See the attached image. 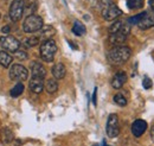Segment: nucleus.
I'll return each instance as SVG.
<instances>
[{
	"label": "nucleus",
	"mask_w": 154,
	"mask_h": 146,
	"mask_svg": "<svg viewBox=\"0 0 154 146\" xmlns=\"http://www.w3.org/2000/svg\"><path fill=\"white\" fill-rule=\"evenodd\" d=\"M131 49L128 46H125V45H119L113 48L109 52H108V58L112 63L114 64H122L125 62H127L131 57Z\"/></svg>",
	"instance_id": "1"
},
{
	"label": "nucleus",
	"mask_w": 154,
	"mask_h": 146,
	"mask_svg": "<svg viewBox=\"0 0 154 146\" xmlns=\"http://www.w3.org/2000/svg\"><path fill=\"white\" fill-rule=\"evenodd\" d=\"M56 52H57V45H56L55 40L46 39V40H44L42 43V45H40V56L45 62H48V63L52 62L54 58H55Z\"/></svg>",
	"instance_id": "2"
},
{
	"label": "nucleus",
	"mask_w": 154,
	"mask_h": 146,
	"mask_svg": "<svg viewBox=\"0 0 154 146\" xmlns=\"http://www.w3.org/2000/svg\"><path fill=\"white\" fill-rule=\"evenodd\" d=\"M42 27H43V19H42V17L36 16V14L27 16V18L25 19V21L23 24V29L26 33L37 32Z\"/></svg>",
	"instance_id": "3"
},
{
	"label": "nucleus",
	"mask_w": 154,
	"mask_h": 146,
	"mask_svg": "<svg viewBox=\"0 0 154 146\" xmlns=\"http://www.w3.org/2000/svg\"><path fill=\"white\" fill-rule=\"evenodd\" d=\"M0 45L5 51L14 54L16 51L19 50L20 42L13 36H2L0 37Z\"/></svg>",
	"instance_id": "4"
},
{
	"label": "nucleus",
	"mask_w": 154,
	"mask_h": 146,
	"mask_svg": "<svg viewBox=\"0 0 154 146\" xmlns=\"http://www.w3.org/2000/svg\"><path fill=\"white\" fill-rule=\"evenodd\" d=\"M25 12V0H13L10 6V18L13 21L21 19Z\"/></svg>",
	"instance_id": "5"
},
{
	"label": "nucleus",
	"mask_w": 154,
	"mask_h": 146,
	"mask_svg": "<svg viewBox=\"0 0 154 146\" xmlns=\"http://www.w3.org/2000/svg\"><path fill=\"white\" fill-rule=\"evenodd\" d=\"M27 76H29L27 69L21 64H13L10 69V78L11 80L23 82L27 78Z\"/></svg>",
	"instance_id": "6"
},
{
	"label": "nucleus",
	"mask_w": 154,
	"mask_h": 146,
	"mask_svg": "<svg viewBox=\"0 0 154 146\" xmlns=\"http://www.w3.org/2000/svg\"><path fill=\"white\" fill-rule=\"evenodd\" d=\"M120 133V125L119 118L116 114H110L107 121V134L109 138H116Z\"/></svg>",
	"instance_id": "7"
},
{
	"label": "nucleus",
	"mask_w": 154,
	"mask_h": 146,
	"mask_svg": "<svg viewBox=\"0 0 154 146\" xmlns=\"http://www.w3.org/2000/svg\"><path fill=\"white\" fill-rule=\"evenodd\" d=\"M121 14H122V11L116 6L114 2L106 6L104 8H102V17L106 20H114L117 17H120Z\"/></svg>",
	"instance_id": "8"
},
{
	"label": "nucleus",
	"mask_w": 154,
	"mask_h": 146,
	"mask_svg": "<svg viewBox=\"0 0 154 146\" xmlns=\"http://www.w3.org/2000/svg\"><path fill=\"white\" fill-rule=\"evenodd\" d=\"M146 129H147V122L145 120H142V119L135 120L133 122V125H132V133L136 138L141 137L146 132Z\"/></svg>",
	"instance_id": "9"
},
{
	"label": "nucleus",
	"mask_w": 154,
	"mask_h": 146,
	"mask_svg": "<svg viewBox=\"0 0 154 146\" xmlns=\"http://www.w3.org/2000/svg\"><path fill=\"white\" fill-rule=\"evenodd\" d=\"M44 78L42 77H36V76H32V78L30 80V83H29V87H30V90L35 94H40L43 89H44Z\"/></svg>",
	"instance_id": "10"
},
{
	"label": "nucleus",
	"mask_w": 154,
	"mask_h": 146,
	"mask_svg": "<svg viewBox=\"0 0 154 146\" xmlns=\"http://www.w3.org/2000/svg\"><path fill=\"white\" fill-rule=\"evenodd\" d=\"M137 26L141 30H147L154 26V12H146L143 18L137 23Z\"/></svg>",
	"instance_id": "11"
},
{
	"label": "nucleus",
	"mask_w": 154,
	"mask_h": 146,
	"mask_svg": "<svg viewBox=\"0 0 154 146\" xmlns=\"http://www.w3.org/2000/svg\"><path fill=\"white\" fill-rule=\"evenodd\" d=\"M126 82H127V74L125 71H119L115 74V76L112 80V86L115 89H120Z\"/></svg>",
	"instance_id": "12"
},
{
	"label": "nucleus",
	"mask_w": 154,
	"mask_h": 146,
	"mask_svg": "<svg viewBox=\"0 0 154 146\" xmlns=\"http://www.w3.org/2000/svg\"><path fill=\"white\" fill-rule=\"evenodd\" d=\"M31 73H32V76H36V77H42L44 78L45 75H46V70L45 68L43 67L42 63L39 62H32L31 63Z\"/></svg>",
	"instance_id": "13"
},
{
	"label": "nucleus",
	"mask_w": 154,
	"mask_h": 146,
	"mask_svg": "<svg viewBox=\"0 0 154 146\" xmlns=\"http://www.w3.org/2000/svg\"><path fill=\"white\" fill-rule=\"evenodd\" d=\"M127 39V36L125 33H122L121 31L116 32V33H112L109 37V42L110 44H113L114 46H119V45H122Z\"/></svg>",
	"instance_id": "14"
},
{
	"label": "nucleus",
	"mask_w": 154,
	"mask_h": 146,
	"mask_svg": "<svg viewBox=\"0 0 154 146\" xmlns=\"http://www.w3.org/2000/svg\"><path fill=\"white\" fill-rule=\"evenodd\" d=\"M65 74H66V69H65V67H64L63 63H57V64L54 65V68H52V75H54V77L56 80H62L65 76Z\"/></svg>",
	"instance_id": "15"
},
{
	"label": "nucleus",
	"mask_w": 154,
	"mask_h": 146,
	"mask_svg": "<svg viewBox=\"0 0 154 146\" xmlns=\"http://www.w3.org/2000/svg\"><path fill=\"white\" fill-rule=\"evenodd\" d=\"M12 61H13V58L11 57V55H10L7 51H5V50L0 51V64H1L4 68H8V67L11 65Z\"/></svg>",
	"instance_id": "16"
},
{
	"label": "nucleus",
	"mask_w": 154,
	"mask_h": 146,
	"mask_svg": "<svg viewBox=\"0 0 154 146\" xmlns=\"http://www.w3.org/2000/svg\"><path fill=\"white\" fill-rule=\"evenodd\" d=\"M38 7L37 0H25V12H27L29 16L33 14Z\"/></svg>",
	"instance_id": "17"
},
{
	"label": "nucleus",
	"mask_w": 154,
	"mask_h": 146,
	"mask_svg": "<svg viewBox=\"0 0 154 146\" xmlns=\"http://www.w3.org/2000/svg\"><path fill=\"white\" fill-rule=\"evenodd\" d=\"M56 33V30L52 27V26H44V27H42L40 29V36L42 38H44L45 40L46 39H51V37L54 36Z\"/></svg>",
	"instance_id": "18"
},
{
	"label": "nucleus",
	"mask_w": 154,
	"mask_h": 146,
	"mask_svg": "<svg viewBox=\"0 0 154 146\" xmlns=\"http://www.w3.org/2000/svg\"><path fill=\"white\" fill-rule=\"evenodd\" d=\"M45 89H46L48 93H50V94L56 93L57 89H58L57 81H56L55 78H50V80H48V81H46V83H45Z\"/></svg>",
	"instance_id": "19"
},
{
	"label": "nucleus",
	"mask_w": 154,
	"mask_h": 146,
	"mask_svg": "<svg viewBox=\"0 0 154 146\" xmlns=\"http://www.w3.org/2000/svg\"><path fill=\"white\" fill-rule=\"evenodd\" d=\"M72 32L76 35V36H83L85 33V26L81 23V21H75L74 26H72Z\"/></svg>",
	"instance_id": "20"
},
{
	"label": "nucleus",
	"mask_w": 154,
	"mask_h": 146,
	"mask_svg": "<svg viewBox=\"0 0 154 146\" xmlns=\"http://www.w3.org/2000/svg\"><path fill=\"white\" fill-rule=\"evenodd\" d=\"M23 91H24V84H23L21 82H18V83L11 89V96H12V97H18L19 95L23 94Z\"/></svg>",
	"instance_id": "21"
},
{
	"label": "nucleus",
	"mask_w": 154,
	"mask_h": 146,
	"mask_svg": "<svg viewBox=\"0 0 154 146\" xmlns=\"http://www.w3.org/2000/svg\"><path fill=\"white\" fill-rule=\"evenodd\" d=\"M127 6L131 10L141 8L143 6V0H127Z\"/></svg>",
	"instance_id": "22"
},
{
	"label": "nucleus",
	"mask_w": 154,
	"mask_h": 146,
	"mask_svg": "<svg viewBox=\"0 0 154 146\" xmlns=\"http://www.w3.org/2000/svg\"><path fill=\"white\" fill-rule=\"evenodd\" d=\"M38 43H39L38 37H29V38H26L25 42H24V44H25L26 48H33V46H36Z\"/></svg>",
	"instance_id": "23"
},
{
	"label": "nucleus",
	"mask_w": 154,
	"mask_h": 146,
	"mask_svg": "<svg viewBox=\"0 0 154 146\" xmlns=\"http://www.w3.org/2000/svg\"><path fill=\"white\" fill-rule=\"evenodd\" d=\"M114 102H115L116 105L121 106V107H125L127 105V99L122 94H116L115 96H114Z\"/></svg>",
	"instance_id": "24"
},
{
	"label": "nucleus",
	"mask_w": 154,
	"mask_h": 146,
	"mask_svg": "<svg viewBox=\"0 0 154 146\" xmlns=\"http://www.w3.org/2000/svg\"><path fill=\"white\" fill-rule=\"evenodd\" d=\"M122 25H123V23H122L121 20H116L114 24H112V25H110V27H109V33L112 35V33H116V32H119V31L121 30Z\"/></svg>",
	"instance_id": "25"
},
{
	"label": "nucleus",
	"mask_w": 154,
	"mask_h": 146,
	"mask_svg": "<svg viewBox=\"0 0 154 146\" xmlns=\"http://www.w3.org/2000/svg\"><path fill=\"white\" fill-rule=\"evenodd\" d=\"M145 13H146V12H141L140 14H136V16H134V17H131V18L128 19V24H137L141 19L143 18Z\"/></svg>",
	"instance_id": "26"
},
{
	"label": "nucleus",
	"mask_w": 154,
	"mask_h": 146,
	"mask_svg": "<svg viewBox=\"0 0 154 146\" xmlns=\"http://www.w3.org/2000/svg\"><path fill=\"white\" fill-rule=\"evenodd\" d=\"M142 86H143L145 89H151L152 86H153V82H152V80L149 77H145L143 81H142Z\"/></svg>",
	"instance_id": "27"
},
{
	"label": "nucleus",
	"mask_w": 154,
	"mask_h": 146,
	"mask_svg": "<svg viewBox=\"0 0 154 146\" xmlns=\"http://www.w3.org/2000/svg\"><path fill=\"white\" fill-rule=\"evenodd\" d=\"M14 55L17 58H19V59H25V58H27V54L25 52V51H23V50H18V51H16L14 52Z\"/></svg>",
	"instance_id": "28"
},
{
	"label": "nucleus",
	"mask_w": 154,
	"mask_h": 146,
	"mask_svg": "<svg viewBox=\"0 0 154 146\" xmlns=\"http://www.w3.org/2000/svg\"><path fill=\"white\" fill-rule=\"evenodd\" d=\"M10 31H11L10 25H5V26H2V27H1V32H2V33H8Z\"/></svg>",
	"instance_id": "29"
},
{
	"label": "nucleus",
	"mask_w": 154,
	"mask_h": 146,
	"mask_svg": "<svg viewBox=\"0 0 154 146\" xmlns=\"http://www.w3.org/2000/svg\"><path fill=\"white\" fill-rule=\"evenodd\" d=\"M96 96H97V88L94 89V94H93V103L96 106L97 101H96Z\"/></svg>",
	"instance_id": "30"
},
{
	"label": "nucleus",
	"mask_w": 154,
	"mask_h": 146,
	"mask_svg": "<svg viewBox=\"0 0 154 146\" xmlns=\"http://www.w3.org/2000/svg\"><path fill=\"white\" fill-rule=\"evenodd\" d=\"M151 138H152V140L154 141V126L152 127V129H151Z\"/></svg>",
	"instance_id": "31"
},
{
	"label": "nucleus",
	"mask_w": 154,
	"mask_h": 146,
	"mask_svg": "<svg viewBox=\"0 0 154 146\" xmlns=\"http://www.w3.org/2000/svg\"><path fill=\"white\" fill-rule=\"evenodd\" d=\"M149 5H151V8H152V11L154 12V0H151V1H149Z\"/></svg>",
	"instance_id": "32"
},
{
	"label": "nucleus",
	"mask_w": 154,
	"mask_h": 146,
	"mask_svg": "<svg viewBox=\"0 0 154 146\" xmlns=\"http://www.w3.org/2000/svg\"><path fill=\"white\" fill-rule=\"evenodd\" d=\"M93 146H100V145H98V144H95V145H93Z\"/></svg>",
	"instance_id": "33"
}]
</instances>
